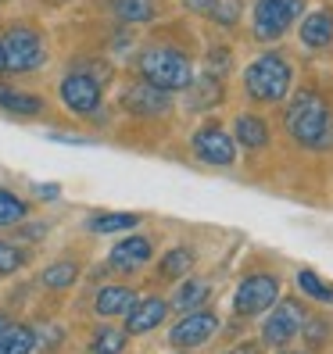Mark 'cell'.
<instances>
[{
    "label": "cell",
    "instance_id": "6da1fadb",
    "mask_svg": "<svg viewBox=\"0 0 333 354\" xmlns=\"http://www.w3.org/2000/svg\"><path fill=\"white\" fill-rule=\"evenodd\" d=\"M287 133L294 136L301 147H312V151L333 147V118H330L326 97L316 93V90H301L287 104Z\"/></svg>",
    "mask_w": 333,
    "mask_h": 354
},
{
    "label": "cell",
    "instance_id": "7a4b0ae2",
    "mask_svg": "<svg viewBox=\"0 0 333 354\" xmlns=\"http://www.w3.org/2000/svg\"><path fill=\"white\" fill-rule=\"evenodd\" d=\"M140 79L165 93H176L194 82V65L176 47H147L140 54Z\"/></svg>",
    "mask_w": 333,
    "mask_h": 354
},
{
    "label": "cell",
    "instance_id": "3957f363",
    "mask_svg": "<svg viewBox=\"0 0 333 354\" xmlns=\"http://www.w3.org/2000/svg\"><path fill=\"white\" fill-rule=\"evenodd\" d=\"M290 79H294V72H290L287 57H280V54H262L255 65H247V72H244V90L251 93V100H258V104H276V100L287 97Z\"/></svg>",
    "mask_w": 333,
    "mask_h": 354
},
{
    "label": "cell",
    "instance_id": "277c9868",
    "mask_svg": "<svg viewBox=\"0 0 333 354\" xmlns=\"http://www.w3.org/2000/svg\"><path fill=\"white\" fill-rule=\"evenodd\" d=\"M4 47V68L8 72H36L47 61V44L33 26H11L0 39Z\"/></svg>",
    "mask_w": 333,
    "mask_h": 354
},
{
    "label": "cell",
    "instance_id": "5b68a950",
    "mask_svg": "<svg viewBox=\"0 0 333 354\" xmlns=\"http://www.w3.org/2000/svg\"><path fill=\"white\" fill-rule=\"evenodd\" d=\"M301 15H305V0H255V11H251L255 36L265 39V44H273Z\"/></svg>",
    "mask_w": 333,
    "mask_h": 354
},
{
    "label": "cell",
    "instance_id": "8992f818",
    "mask_svg": "<svg viewBox=\"0 0 333 354\" xmlns=\"http://www.w3.org/2000/svg\"><path fill=\"white\" fill-rule=\"evenodd\" d=\"M276 297H280V279L269 276V272H255V276H247L237 286L233 311H237L240 319H255V315H262V311L273 308Z\"/></svg>",
    "mask_w": 333,
    "mask_h": 354
},
{
    "label": "cell",
    "instance_id": "52a82bcc",
    "mask_svg": "<svg viewBox=\"0 0 333 354\" xmlns=\"http://www.w3.org/2000/svg\"><path fill=\"white\" fill-rule=\"evenodd\" d=\"M219 315L215 311H208V308H194V311H186V315L172 326V333H169V340H172V347H179V351H194V347H204L208 340L219 333Z\"/></svg>",
    "mask_w": 333,
    "mask_h": 354
},
{
    "label": "cell",
    "instance_id": "ba28073f",
    "mask_svg": "<svg viewBox=\"0 0 333 354\" xmlns=\"http://www.w3.org/2000/svg\"><path fill=\"white\" fill-rule=\"evenodd\" d=\"M61 104L72 111V115H97L100 108V79H93L90 72H69L65 79H61Z\"/></svg>",
    "mask_w": 333,
    "mask_h": 354
},
{
    "label": "cell",
    "instance_id": "9c48e42d",
    "mask_svg": "<svg viewBox=\"0 0 333 354\" xmlns=\"http://www.w3.org/2000/svg\"><path fill=\"white\" fill-rule=\"evenodd\" d=\"M308 319V311L301 308V301H283L273 315L262 326V340L269 347H287L301 337V322Z\"/></svg>",
    "mask_w": 333,
    "mask_h": 354
},
{
    "label": "cell",
    "instance_id": "30bf717a",
    "mask_svg": "<svg viewBox=\"0 0 333 354\" xmlns=\"http://www.w3.org/2000/svg\"><path fill=\"white\" fill-rule=\"evenodd\" d=\"M194 154L208 165H215V169H230L237 161V143L219 122H208L194 133Z\"/></svg>",
    "mask_w": 333,
    "mask_h": 354
},
{
    "label": "cell",
    "instance_id": "8fae6325",
    "mask_svg": "<svg viewBox=\"0 0 333 354\" xmlns=\"http://www.w3.org/2000/svg\"><path fill=\"white\" fill-rule=\"evenodd\" d=\"M122 104H126V111H129V115H140V118H158V115L169 111V93L140 79V82H133V86L126 90Z\"/></svg>",
    "mask_w": 333,
    "mask_h": 354
},
{
    "label": "cell",
    "instance_id": "7c38bea8",
    "mask_svg": "<svg viewBox=\"0 0 333 354\" xmlns=\"http://www.w3.org/2000/svg\"><path fill=\"white\" fill-rule=\"evenodd\" d=\"M151 254H154V243L147 236H126V240H118L111 247L108 265L115 268V272H136V268H143L151 261Z\"/></svg>",
    "mask_w": 333,
    "mask_h": 354
},
{
    "label": "cell",
    "instance_id": "4fadbf2b",
    "mask_svg": "<svg viewBox=\"0 0 333 354\" xmlns=\"http://www.w3.org/2000/svg\"><path fill=\"white\" fill-rule=\"evenodd\" d=\"M165 315H169V304H165L161 297H143V301H136L126 311V333H129V337L151 333V329H158L165 322Z\"/></svg>",
    "mask_w": 333,
    "mask_h": 354
},
{
    "label": "cell",
    "instance_id": "5bb4252c",
    "mask_svg": "<svg viewBox=\"0 0 333 354\" xmlns=\"http://www.w3.org/2000/svg\"><path fill=\"white\" fill-rule=\"evenodd\" d=\"M301 44L312 47V50H323V47L333 44V11L319 8V11L305 15V22H301Z\"/></svg>",
    "mask_w": 333,
    "mask_h": 354
},
{
    "label": "cell",
    "instance_id": "9a60e30c",
    "mask_svg": "<svg viewBox=\"0 0 333 354\" xmlns=\"http://www.w3.org/2000/svg\"><path fill=\"white\" fill-rule=\"evenodd\" d=\"M44 108H47L44 97L26 93V90H15V86H4V82H0V111L18 115V118H36Z\"/></svg>",
    "mask_w": 333,
    "mask_h": 354
},
{
    "label": "cell",
    "instance_id": "2e32d148",
    "mask_svg": "<svg viewBox=\"0 0 333 354\" xmlns=\"http://www.w3.org/2000/svg\"><path fill=\"white\" fill-rule=\"evenodd\" d=\"M133 304H136V294L129 286H104V290H97L93 311L100 319H115V315H126Z\"/></svg>",
    "mask_w": 333,
    "mask_h": 354
},
{
    "label": "cell",
    "instance_id": "e0dca14e",
    "mask_svg": "<svg viewBox=\"0 0 333 354\" xmlns=\"http://www.w3.org/2000/svg\"><path fill=\"white\" fill-rule=\"evenodd\" d=\"M36 333L22 322H0V354H33Z\"/></svg>",
    "mask_w": 333,
    "mask_h": 354
},
{
    "label": "cell",
    "instance_id": "ac0fdd59",
    "mask_svg": "<svg viewBox=\"0 0 333 354\" xmlns=\"http://www.w3.org/2000/svg\"><path fill=\"white\" fill-rule=\"evenodd\" d=\"M233 136H237V143H244L247 151H258V147L269 143V126L258 115H240L237 126H233Z\"/></svg>",
    "mask_w": 333,
    "mask_h": 354
},
{
    "label": "cell",
    "instance_id": "d6986e66",
    "mask_svg": "<svg viewBox=\"0 0 333 354\" xmlns=\"http://www.w3.org/2000/svg\"><path fill=\"white\" fill-rule=\"evenodd\" d=\"M140 215L133 212H104V215H90L87 229L90 233H126V229H136Z\"/></svg>",
    "mask_w": 333,
    "mask_h": 354
},
{
    "label": "cell",
    "instance_id": "ffe728a7",
    "mask_svg": "<svg viewBox=\"0 0 333 354\" xmlns=\"http://www.w3.org/2000/svg\"><path fill=\"white\" fill-rule=\"evenodd\" d=\"M190 268H194L190 247H172V251H165V258L158 265V276L161 279H183V276H190Z\"/></svg>",
    "mask_w": 333,
    "mask_h": 354
},
{
    "label": "cell",
    "instance_id": "44dd1931",
    "mask_svg": "<svg viewBox=\"0 0 333 354\" xmlns=\"http://www.w3.org/2000/svg\"><path fill=\"white\" fill-rule=\"evenodd\" d=\"M186 90H190V108L194 111H208V108H215V100H222V82L212 79V75L194 79Z\"/></svg>",
    "mask_w": 333,
    "mask_h": 354
},
{
    "label": "cell",
    "instance_id": "7402d4cb",
    "mask_svg": "<svg viewBox=\"0 0 333 354\" xmlns=\"http://www.w3.org/2000/svg\"><path fill=\"white\" fill-rule=\"evenodd\" d=\"M111 11H115L118 22H126V26H143L154 18L151 0H111Z\"/></svg>",
    "mask_w": 333,
    "mask_h": 354
},
{
    "label": "cell",
    "instance_id": "603a6c76",
    "mask_svg": "<svg viewBox=\"0 0 333 354\" xmlns=\"http://www.w3.org/2000/svg\"><path fill=\"white\" fill-rule=\"evenodd\" d=\"M208 294H212V286H208V279H186L179 290H176V308L183 311H194V308H204Z\"/></svg>",
    "mask_w": 333,
    "mask_h": 354
},
{
    "label": "cell",
    "instance_id": "cb8c5ba5",
    "mask_svg": "<svg viewBox=\"0 0 333 354\" xmlns=\"http://www.w3.org/2000/svg\"><path fill=\"white\" fill-rule=\"evenodd\" d=\"M129 344V333L126 329H111V326H104L93 333V340H90V354H122Z\"/></svg>",
    "mask_w": 333,
    "mask_h": 354
},
{
    "label": "cell",
    "instance_id": "d4e9b609",
    "mask_svg": "<svg viewBox=\"0 0 333 354\" xmlns=\"http://www.w3.org/2000/svg\"><path fill=\"white\" fill-rule=\"evenodd\" d=\"M75 279H79V265L75 261H54V265L44 268V276H39V283H44L47 290H69Z\"/></svg>",
    "mask_w": 333,
    "mask_h": 354
},
{
    "label": "cell",
    "instance_id": "484cf974",
    "mask_svg": "<svg viewBox=\"0 0 333 354\" xmlns=\"http://www.w3.org/2000/svg\"><path fill=\"white\" fill-rule=\"evenodd\" d=\"M298 286H301V294H308L312 301L333 304V283H326L319 272H312V268H301L298 272Z\"/></svg>",
    "mask_w": 333,
    "mask_h": 354
},
{
    "label": "cell",
    "instance_id": "4316f807",
    "mask_svg": "<svg viewBox=\"0 0 333 354\" xmlns=\"http://www.w3.org/2000/svg\"><path fill=\"white\" fill-rule=\"evenodd\" d=\"M26 212H29L26 201L15 197L11 190H4V186H0V229H4V225H18V222L26 218Z\"/></svg>",
    "mask_w": 333,
    "mask_h": 354
},
{
    "label": "cell",
    "instance_id": "83f0119b",
    "mask_svg": "<svg viewBox=\"0 0 333 354\" xmlns=\"http://www.w3.org/2000/svg\"><path fill=\"white\" fill-rule=\"evenodd\" d=\"M26 261H29V251H22L18 243L0 240V276H15L18 268H26Z\"/></svg>",
    "mask_w": 333,
    "mask_h": 354
},
{
    "label": "cell",
    "instance_id": "f1b7e54d",
    "mask_svg": "<svg viewBox=\"0 0 333 354\" xmlns=\"http://www.w3.org/2000/svg\"><path fill=\"white\" fill-rule=\"evenodd\" d=\"M301 333H305V337H308V344H312V347H319V344L326 340V333H330V326H326L323 319H305V322H301Z\"/></svg>",
    "mask_w": 333,
    "mask_h": 354
},
{
    "label": "cell",
    "instance_id": "f546056e",
    "mask_svg": "<svg viewBox=\"0 0 333 354\" xmlns=\"http://www.w3.org/2000/svg\"><path fill=\"white\" fill-rule=\"evenodd\" d=\"M237 15H240L237 0H215V11H212V18H219L222 26H233V22H237Z\"/></svg>",
    "mask_w": 333,
    "mask_h": 354
},
{
    "label": "cell",
    "instance_id": "4dcf8cb0",
    "mask_svg": "<svg viewBox=\"0 0 333 354\" xmlns=\"http://www.w3.org/2000/svg\"><path fill=\"white\" fill-rule=\"evenodd\" d=\"M226 68H230V54H226V50H219V54L208 57V75H212V79H215V72L222 75Z\"/></svg>",
    "mask_w": 333,
    "mask_h": 354
},
{
    "label": "cell",
    "instance_id": "1f68e13d",
    "mask_svg": "<svg viewBox=\"0 0 333 354\" xmlns=\"http://www.w3.org/2000/svg\"><path fill=\"white\" fill-rule=\"evenodd\" d=\"M190 11H197V15H212L215 11V0H183Z\"/></svg>",
    "mask_w": 333,
    "mask_h": 354
},
{
    "label": "cell",
    "instance_id": "d6a6232c",
    "mask_svg": "<svg viewBox=\"0 0 333 354\" xmlns=\"http://www.w3.org/2000/svg\"><path fill=\"white\" fill-rule=\"evenodd\" d=\"M36 194L44 197V201H54V197H57V186H54V183H51V186H36Z\"/></svg>",
    "mask_w": 333,
    "mask_h": 354
},
{
    "label": "cell",
    "instance_id": "836d02e7",
    "mask_svg": "<svg viewBox=\"0 0 333 354\" xmlns=\"http://www.w3.org/2000/svg\"><path fill=\"white\" fill-rule=\"evenodd\" d=\"M230 354H262V351H258V344H237Z\"/></svg>",
    "mask_w": 333,
    "mask_h": 354
},
{
    "label": "cell",
    "instance_id": "e575fe53",
    "mask_svg": "<svg viewBox=\"0 0 333 354\" xmlns=\"http://www.w3.org/2000/svg\"><path fill=\"white\" fill-rule=\"evenodd\" d=\"M0 72H8V68H4V47H0Z\"/></svg>",
    "mask_w": 333,
    "mask_h": 354
},
{
    "label": "cell",
    "instance_id": "d590c367",
    "mask_svg": "<svg viewBox=\"0 0 333 354\" xmlns=\"http://www.w3.org/2000/svg\"><path fill=\"white\" fill-rule=\"evenodd\" d=\"M283 354H308V351H283Z\"/></svg>",
    "mask_w": 333,
    "mask_h": 354
},
{
    "label": "cell",
    "instance_id": "8d00e7d4",
    "mask_svg": "<svg viewBox=\"0 0 333 354\" xmlns=\"http://www.w3.org/2000/svg\"><path fill=\"white\" fill-rule=\"evenodd\" d=\"M0 322H4V319H0Z\"/></svg>",
    "mask_w": 333,
    "mask_h": 354
}]
</instances>
